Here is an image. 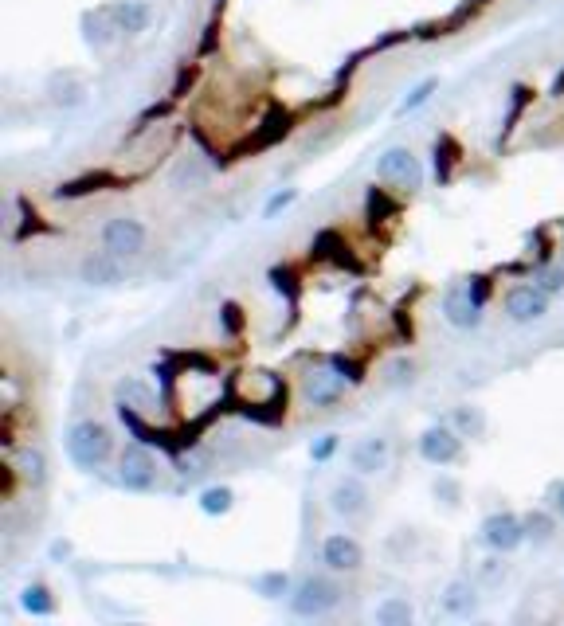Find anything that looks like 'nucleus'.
<instances>
[{"label": "nucleus", "instance_id": "nucleus-1", "mask_svg": "<svg viewBox=\"0 0 564 626\" xmlns=\"http://www.w3.org/2000/svg\"><path fill=\"white\" fill-rule=\"evenodd\" d=\"M110 447H114L110 431H106L102 423H94V419L75 423L71 435H67V454H71V462H75L79 470H98V466L110 458Z\"/></svg>", "mask_w": 564, "mask_h": 626}, {"label": "nucleus", "instance_id": "nucleus-2", "mask_svg": "<svg viewBox=\"0 0 564 626\" xmlns=\"http://www.w3.org/2000/svg\"><path fill=\"white\" fill-rule=\"evenodd\" d=\"M341 603V587L326 576H310V580H302L294 591H290V611L298 615V619H318V615H326Z\"/></svg>", "mask_w": 564, "mask_h": 626}, {"label": "nucleus", "instance_id": "nucleus-3", "mask_svg": "<svg viewBox=\"0 0 564 626\" xmlns=\"http://www.w3.org/2000/svg\"><path fill=\"white\" fill-rule=\"evenodd\" d=\"M525 521L517 517V513H490L486 521H482V544L490 548V552H498V556H506V552H517L521 544H525Z\"/></svg>", "mask_w": 564, "mask_h": 626}, {"label": "nucleus", "instance_id": "nucleus-4", "mask_svg": "<svg viewBox=\"0 0 564 626\" xmlns=\"http://www.w3.org/2000/svg\"><path fill=\"white\" fill-rule=\"evenodd\" d=\"M376 177L388 180V184H396V188H404V192H416L423 184V169L420 161H416V153L412 149H388V153H380V161H376Z\"/></svg>", "mask_w": 564, "mask_h": 626}, {"label": "nucleus", "instance_id": "nucleus-5", "mask_svg": "<svg viewBox=\"0 0 564 626\" xmlns=\"http://www.w3.org/2000/svg\"><path fill=\"white\" fill-rule=\"evenodd\" d=\"M118 482L130 493H149L157 486V458L145 447H126L118 458Z\"/></svg>", "mask_w": 564, "mask_h": 626}, {"label": "nucleus", "instance_id": "nucleus-6", "mask_svg": "<svg viewBox=\"0 0 564 626\" xmlns=\"http://www.w3.org/2000/svg\"><path fill=\"white\" fill-rule=\"evenodd\" d=\"M420 454L423 462H431V466H451L463 454V435L455 427H447V423H431L420 435Z\"/></svg>", "mask_w": 564, "mask_h": 626}, {"label": "nucleus", "instance_id": "nucleus-7", "mask_svg": "<svg viewBox=\"0 0 564 626\" xmlns=\"http://www.w3.org/2000/svg\"><path fill=\"white\" fill-rule=\"evenodd\" d=\"M145 247V224L141 220H130V216H118L102 227V251L118 255V259H134Z\"/></svg>", "mask_w": 564, "mask_h": 626}, {"label": "nucleus", "instance_id": "nucleus-8", "mask_svg": "<svg viewBox=\"0 0 564 626\" xmlns=\"http://www.w3.org/2000/svg\"><path fill=\"white\" fill-rule=\"evenodd\" d=\"M549 313V294L537 286V282H525V286H514L506 294V317L517 321V325H529V321H541Z\"/></svg>", "mask_w": 564, "mask_h": 626}, {"label": "nucleus", "instance_id": "nucleus-9", "mask_svg": "<svg viewBox=\"0 0 564 626\" xmlns=\"http://www.w3.org/2000/svg\"><path fill=\"white\" fill-rule=\"evenodd\" d=\"M322 564H326L329 572H361L365 548L353 537H345V533H333V537H326V544H322Z\"/></svg>", "mask_w": 564, "mask_h": 626}, {"label": "nucleus", "instance_id": "nucleus-10", "mask_svg": "<svg viewBox=\"0 0 564 626\" xmlns=\"http://www.w3.org/2000/svg\"><path fill=\"white\" fill-rule=\"evenodd\" d=\"M329 509H333L337 517H361V513L369 509V490H365L361 474L341 478V482L329 490Z\"/></svg>", "mask_w": 564, "mask_h": 626}, {"label": "nucleus", "instance_id": "nucleus-11", "mask_svg": "<svg viewBox=\"0 0 564 626\" xmlns=\"http://www.w3.org/2000/svg\"><path fill=\"white\" fill-rule=\"evenodd\" d=\"M345 376L329 364V368H314L310 376H306V400L314 403V407H329V403H337L345 396Z\"/></svg>", "mask_w": 564, "mask_h": 626}, {"label": "nucleus", "instance_id": "nucleus-12", "mask_svg": "<svg viewBox=\"0 0 564 626\" xmlns=\"http://www.w3.org/2000/svg\"><path fill=\"white\" fill-rule=\"evenodd\" d=\"M388 439H380V435H373V439H361L357 447L349 450V466H353V474H361V478H373V474H380L384 466H388Z\"/></svg>", "mask_w": 564, "mask_h": 626}, {"label": "nucleus", "instance_id": "nucleus-13", "mask_svg": "<svg viewBox=\"0 0 564 626\" xmlns=\"http://www.w3.org/2000/svg\"><path fill=\"white\" fill-rule=\"evenodd\" d=\"M443 317L455 329H474L482 321V306H478V298H470V290H451L443 302Z\"/></svg>", "mask_w": 564, "mask_h": 626}, {"label": "nucleus", "instance_id": "nucleus-14", "mask_svg": "<svg viewBox=\"0 0 564 626\" xmlns=\"http://www.w3.org/2000/svg\"><path fill=\"white\" fill-rule=\"evenodd\" d=\"M443 611L455 619H470L478 611V591L470 580H451L443 587Z\"/></svg>", "mask_w": 564, "mask_h": 626}, {"label": "nucleus", "instance_id": "nucleus-15", "mask_svg": "<svg viewBox=\"0 0 564 626\" xmlns=\"http://www.w3.org/2000/svg\"><path fill=\"white\" fill-rule=\"evenodd\" d=\"M83 282H87V286H114V282H122V259L110 255V251L87 259V263H83Z\"/></svg>", "mask_w": 564, "mask_h": 626}, {"label": "nucleus", "instance_id": "nucleus-16", "mask_svg": "<svg viewBox=\"0 0 564 626\" xmlns=\"http://www.w3.org/2000/svg\"><path fill=\"white\" fill-rule=\"evenodd\" d=\"M149 4L145 0H118L114 4V20H118V32L122 36H141L149 28Z\"/></svg>", "mask_w": 564, "mask_h": 626}, {"label": "nucleus", "instance_id": "nucleus-17", "mask_svg": "<svg viewBox=\"0 0 564 626\" xmlns=\"http://www.w3.org/2000/svg\"><path fill=\"white\" fill-rule=\"evenodd\" d=\"M83 32H87V40L98 47H106L114 36H122V32H118V20H114V4L87 12V16H83Z\"/></svg>", "mask_w": 564, "mask_h": 626}, {"label": "nucleus", "instance_id": "nucleus-18", "mask_svg": "<svg viewBox=\"0 0 564 626\" xmlns=\"http://www.w3.org/2000/svg\"><path fill=\"white\" fill-rule=\"evenodd\" d=\"M451 427L463 435V439H482L486 435V411L474 407V403H459L451 411Z\"/></svg>", "mask_w": 564, "mask_h": 626}, {"label": "nucleus", "instance_id": "nucleus-19", "mask_svg": "<svg viewBox=\"0 0 564 626\" xmlns=\"http://www.w3.org/2000/svg\"><path fill=\"white\" fill-rule=\"evenodd\" d=\"M373 619L380 626H408L412 623V603L404 595H388V599L376 603Z\"/></svg>", "mask_w": 564, "mask_h": 626}, {"label": "nucleus", "instance_id": "nucleus-20", "mask_svg": "<svg viewBox=\"0 0 564 626\" xmlns=\"http://www.w3.org/2000/svg\"><path fill=\"white\" fill-rule=\"evenodd\" d=\"M20 607H24L32 619H47V615H55V599H51V591H47L44 583H28V587L20 591Z\"/></svg>", "mask_w": 564, "mask_h": 626}, {"label": "nucleus", "instance_id": "nucleus-21", "mask_svg": "<svg viewBox=\"0 0 564 626\" xmlns=\"http://www.w3.org/2000/svg\"><path fill=\"white\" fill-rule=\"evenodd\" d=\"M521 521H525V537L537 540V544L553 540V533H557V513L553 509H529Z\"/></svg>", "mask_w": 564, "mask_h": 626}, {"label": "nucleus", "instance_id": "nucleus-22", "mask_svg": "<svg viewBox=\"0 0 564 626\" xmlns=\"http://www.w3.org/2000/svg\"><path fill=\"white\" fill-rule=\"evenodd\" d=\"M232 505H235L232 486H208V490L200 493V513L204 517H224V513H232Z\"/></svg>", "mask_w": 564, "mask_h": 626}, {"label": "nucleus", "instance_id": "nucleus-23", "mask_svg": "<svg viewBox=\"0 0 564 626\" xmlns=\"http://www.w3.org/2000/svg\"><path fill=\"white\" fill-rule=\"evenodd\" d=\"M20 478L28 482V486H40L47 478V458H44V450H36V447H28L24 454H20Z\"/></svg>", "mask_w": 564, "mask_h": 626}, {"label": "nucleus", "instance_id": "nucleus-24", "mask_svg": "<svg viewBox=\"0 0 564 626\" xmlns=\"http://www.w3.org/2000/svg\"><path fill=\"white\" fill-rule=\"evenodd\" d=\"M255 591H259L263 599H282V595H290L294 587H290V576H286V572H267V576L255 580Z\"/></svg>", "mask_w": 564, "mask_h": 626}, {"label": "nucleus", "instance_id": "nucleus-25", "mask_svg": "<svg viewBox=\"0 0 564 626\" xmlns=\"http://www.w3.org/2000/svg\"><path fill=\"white\" fill-rule=\"evenodd\" d=\"M435 90H439V79H423L420 87H416L412 94H408V98H404V102H400V114H416V110H420V106L427 102V98H431V94H435Z\"/></svg>", "mask_w": 564, "mask_h": 626}, {"label": "nucleus", "instance_id": "nucleus-26", "mask_svg": "<svg viewBox=\"0 0 564 626\" xmlns=\"http://www.w3.org/2000/svg\"><path fill=\"white\" fill-rule=\"evenodd\" d=\"M122 403H126V407H138V411H149V407H153V396H149L141 384L130 380V384H122Z\"/></svg>", "mask_w": 564, "mask_h": 626}, {"label": "nucleus", "instance_id": "nucleus-27", "mask_svg": "<svg viewBox=\"0 0 564 626\" xmlns=\"http://www.w3.org/2000/svg\"><path fill=\"white\" fill-rule=\"evenodd\" d=\"M537 286H541L545 294H561V290H564V263H561V267L541 270V274H537Z\"/></svg>", "mask_w": 564, "mask_h": 626}, {"label": "nucleus", "instance_id": "nucleus-28", "mask_svg": "<svg viewBox=\"0 0 564 626\" xmlns=\"http://www.w3.org/2000/svg\"><path fill=\"white\" fill-rule=\"evenodd\" d=\"M294 200H298V192H294V188H286V192H275V196L267 200V208H263V216H267V220H275V216H279L282 208H290Z\"/></svg>", "mask_w": 564, "mask_h": 626}, {"label": "nucleus", "instance_id": "nucleus-29", "mask_svg": "<svg viewBox=\"0 0 564 626\" xmlns=\"http://www.w3.org/2000/svg\"><path fill=\"white\" fill-rule=\"evenodd\" d=\"M459 482H451V478H439V482H435V497H443V505H451V509H455V505H459Z\"/></svg>", "mask_w": 564, "mask_h": 626}, {"label": "nucleus", "instance_id": "nucleus-30", "mask_svg": "<svg viewBox=\"0 0 564 626\" xmlns=\"http://www.w3.org/2000/svg\"><path fill=\"white\" fill-rule=\"evenodd\" d=\"M337 443H341L337 435H322V439L314 443V450H310V454H314V462H329V458L337 454Z\"/></svg>", "mask_w": 564, "mask_h": 626}, {"label": "nucleus", "instance_id": "nucleus-31", "mask_svg": "<svg viewBox=\"0 0 564 626\" xmlns=\"http://www.w3.org/2000/svg\"><path fill=\"white\" fill-rule=\"evenodd\" d=\"M549 505H553L557 517H564V482H557V486L549 490Z\"/></svg>", "mask_w": 564, "mask_h": 626}, {"label": "nucleus", "instance_id": "nucleus-32", "mask_svg": "<svg viewBox=\"0 0 564 626\" xmlns=\"http://www.w3.org/2000/svg\"><path fill=\"white\" fill-rule=\"evenodd\" d=\"M561 263H564V255H561Z\"/></svg>", "mask_w": 564, "mask_h": 626}]
</instances>
